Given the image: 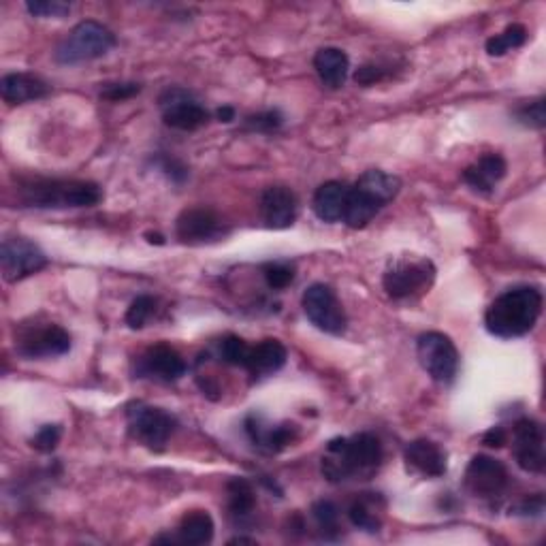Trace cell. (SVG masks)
Returning a JSON list of instances; mask_svg holds the SVG:
<instances>
[{"label": "cell", "mask_w": 546, "mask_h": 546, "mask_svg": "<svg viewBox=\"0 0 546 546\" xmlns=\"http://www.w3.org/2000/svg\"><path fill=\"white\" fill-rule=\"evenodd\" d=\"M382 465V444L374 433H357L352 438H335L327 444L323 474L331 483L372 478Z\"/></svg>", "instance_id": "cell-1"}, {"label": "cell", "mask_w": 546, "mask_h": 546, "mask_svg": "<svg viewBox=\"0 0 546 546\" xmlns=\"http://www.w3.org/2000/svg\"><path fill=\"white\" fill-rule=\"evenodd\" d=\"M542 293L536 286H515L495 297L485 312V327L502 340H515L532 331L542 314Z\"/></svg>", "instance_id": "cell-2"}, {"label": "cell", "mask_w": 546, "mask_h": 546, "mask_svg": "<svg viewBox=\"0 0 546 546\" xmlns=\"http://www.w3.org/2000/svg\"><path fill=\"white\" fill-rule=\"evenodd\" d=\"M18 195L24 207H35V210H77V207L99 205L103 190L94 182L35 178L20 184Z\"/></svg>", "instance_id": "cell-3"}, {"label": "cell", "mask_w": 546, "mask_h": 546, "mask_svg": "<svg viewBox=\"0 0 546 546\" xmlns=\"http://www.w3.org/2000/svg\"><path fill=\"white\" fill-rule=\"evenodd\" d=\"M401 190V180L387 171H365L355 186H350L344 220L350 229H363L372 222L382 207H387Z\"/></svg>", "instance_id": "cell-4"}, {"label": "cell", "mask_w": 546, "mask_h": 546, "mask_svg": "<svg viewBox=\"0 0 546 546\" xmlns=\"http://www.w3.org/2000/svg\"><path fill=\"white\" fill-rule=\"evenodd\" d=\"M116 45V35L111 32L107 26L86 20L79 22L67 37L60 41L56 47L54 58L60 64H67V67H73V64H82L90 62L96 58L107 56Z\"/></svg>", "instance_id": "cell-5"}, {"label": "cell", "mask_w": 546, "mask_h": 546, "mask_svg": "<svg viewBox=\"0 0 546 546\" xmlns=\"http://www.w3.org/2000/svg\"><path fill=\"white\" fill-rule=\"evenodd\" d=\"M126 425L131 438L150 451H165L169 438L175 433L178 421L163 408H156L143 401H133L126 406Z\"/></svg>", "instance_id": "cell-6"}, {"label": "cell", "mask_w": 546, "mask_h": 546, "mask_svg": "<svg viewBox=\"0 0 546 546\" xmlns=\"http://www.w3.org/2000/svg\"><path fill=\"white\" fill-rule=\"evenodd\" d=\"M436 280V267L427 259H397L384 271V291L391 299H414L429 293V288Z\"/></svg>", "instance_id": "cell-7"}, {"label": "cell", "mask_w": 546, "mask_h": 546, "mask_svg": "<svg viewBox=\"0 0 546 546\" xmlns=\"http://www.w3.org/2000/svg\"><path fill=\"white\" fill-rule=\"evenodd\" d=\"M416 357L425 372L440 384H453L459 374V350L451 337L440 331H427L416 340Z\"/></svg>", "instance_id": "cell-8"}, {"label": "cell", "mask_w": 546, "mask_h": 546, "mask_svg": "<svg viewBox=\"0 0 546 546\" xmlns=\"http://www.w3.org/2000/svg\"><path fill=\"white\" fill-rule=\"evenodd\" d=\"M15 350L26 359L62 357L71 350V335L56 323L20 325L15 331Z\"/></svg>", "instance_id": "cell-9"}, {"label": "cell", "mask_w": 546, "mask_h": 546, "mask_svg": "<svg viewBox=\"0 0 546 546\" xmlns=\"http://www.w3.org/2000/svg\"><path fill=\"white\" fill-rule=\"evenodd\" d=\"M303 312L310 323L329 335H342L346 331L348 318L335 291L327 284H312L301 297Z\"/></svg>", "instance_id": "cell-10"}, {"label": "cell", "mask_w": 546, "mask_h": 546, "mask_svg": "<svg viewBox=\"0 0 546 546\" xmlns=\"http://www.w3.org/2000/svg\"><path fill=\"white\" fill-rule=\"evenodd\" d=\"M163 120L175 131H199L201 126L210 122V111H207L195 94L184 88H167L158 99Z\"/></svg>", "instance_id": "cell-11"}, {"label": "cell", "mask_w": 546, "mask_h": 546, "mask_svg": "<svg viewBox=\"0 0 546 546\" xmlns=\"http://www.w3.org/2000/svg\"><path fill=\"white\" fill-rule=\"evenodd\" d=\"M0 263H3V278L9 284L35 276L47 267L50 259L45 252L26 237H7L0 248Z\"/></svg>", "instance_id": "cell-12"}, {"label": "cell", "mask_w": 546, "mask_h": 546, "mask_svg": "<svg viewBox=\"0 0 546 546\" xmlns=\"http://www.w3.org/2000/svg\"><path fill=\"white\" fill-rule=\"evenodd\" d=\"M508 470L502 461L487 455H476L465 468L463 487L480 500H495L508 487Z\"/></svg>", "instance_id": "cell-13"}, {"label": "cell", "mask_w": 546, "mask_h": 546, "mask_svg": "<svg viewBox=\"0 0 546 546\" xmlns=\"http://www.w3.org/2000/svg\"><path fill=\"white\" fill-rule=\"evenodd\" d=\"M188 372V363L178 350L169 344H156L143 350L135 359V378H148L156 382H178Z\"/></svg>", "instance_id": "cell-14"}, {"label": "cell", "mask_w": 546, "mask_h": 546, "mask_svg": "<svg viewBox=\"0 0 546 546\" xmlns=\"http://www.w3.org/2000/svg\"><path fill=\"white\" fill-rule=\"evenodd\" d=\"M512 455L527 474H542L546 468L544 429L534 419H519L512 427Z\"/></svg>", "instance_id": "cell-15"}, {"label": "cell", "mask_w": 546, "mask_h": 546, "mask_svg": "<svg viewBox=\"0 0 546 546\" xmlns=\"http://www.w3.org/2000/svg\"><path fill=\"white\" fill-rule=\"evenodd\" d=\"M227 233L229 229L224 220L214 210H207V207H190L175 222V235H178L180 242L192 246L218 242Z\"/></svg>", "instance_id": "cell-16"}, {"label": "cell", "mask_w": 546, "mask_h": 546, "mask_svg": "<svg viewBox=\"0 0 546 546\" xmlns=\"http://www.w3.org/2000/svg\"><path fill=\"white\" fill-rule=\"evenodd\" d=\"M246 433L250 442L259 448V451L263 453H269V455H276V453H282L284 448L291 446L297 438V427L291 425V423H284V425H267L261 416L256 414H250L246 423Z\"/></svg>", "instance_id": "cell-17"}, {"label": "cell", "mask_w": 546, "mask_h": 546, "mask_svg": "<svg viewBox=\"0 0 546 546\" xmlns=\"http://www.w3.org/2000/svg\"><path fill=\"white\" fill-rule=\"evenodd\" d=\"M261 216L269 229H288L297 218V197L286 186H269L261 195Z\"/></svg>", "instance_id": "cell-18"}, {"label": "cell", "mask_w": 546, "mask_h": 546, "mask_svg": "<svg viewBox=\"0 0 546 546\" xmlns=\"http://www.w3.org/2000/svg\"><path fill=\"white\" fill-rule=\"evenodd\" d=\"M404 459L412 472L427 478H442L448 472L446 451L440 444L431 440L410 442L404 453Z\"/></svg>", "instance_id": "cell-19"}, {"label": "cell", "mask_w": 546, "mask_h": 546, "mask_svg": "<svg viewBox=\"0 0 546 546\" xmlns=\"http://www.w3.org/2000/svg\"><path fill=\"white\" fill-rule=\"evenodd\" d=\"M508 165L500 154H485L474 165L463 171L461 180L468 184L478 195H491L495 186L506 178Z\"/></svg>", "instance_id": "cell-20"}, {"label": "cell", "mask_w": 546, "mask_h": 546, "mask_svg": "<svg viewBox=\"0 0 546 546\" xmlns=\"http://www.w3.org/2000/svg\"><path fill=\"white\" fill-rule=\"evenodd\" d=\"M50 86H47L41 77L30 73H9L0 82V94H3L5 103L9 105H24L32 101H41L50 94Z\"/></svg>", "instance_id": "cell-21"}, {"label": "cell", "mask_w": 546, "mask_h": 546, "mask_svg": "<svg viewBox=\"0 0 546 546\" xmlns=\"http://www.w3.org/2000/svg\"><path fill=\"white\" fill-rule=\"evenodd\" d=\"M350 186L344 182H325L318 186L312 199V210L318 220L335 224L344 220Z\"/></svg>", "instance_id": "cell-22"}, {"label": "cell", "mask_w": 546, "mask_h": 546, "mask_svg": "<svg viewBox=\"0 0 546 546\" xmlns=\"http://www.w3.org/2000/svg\"><path fill=\"white\" fill-rule=\"evenodd\" d=\"M314 69L327 88L340 90L350 71V58L340 47H323L314 56Z\"/></svg>", "instance_id": "cell-23"}, {"label": "cell", "mask_w": 546, "mask_h": 546, "mask_svg": "<svg viewBox=\"0 0 546 546\" xmlns=\"http://www.w3.org/2000/svg\"><path fill=\"white\" fill-rule=\"evenodd\" d=\"M288 352L280 340H263L256 346H250V357L246 369L252 376H267L280 372L286 365Z\"/></svg>", "instance_id": "cell-24"}, {"label": "cell", "mask_w": 546, "mask_h": 546, "mask_svg": "<svg viewBox=\"0 0 546 546\" xmlns=\"http://www.w3.org/2000/svg\"><path fill=\"white\" fill-rule=\"evenodd\" d=\"M214 519L210 512L205 510H192L184 515L180 527H178V540L184 544H210L214 540Z\"/></svg>", "instance_id": "cell-25"}, {"label": "cell", "mask_w": 546, "mask_h": 546, "mask_svg": "<svg viewBox=\"0 0 546 546\" xmlns=\"http://www.w3.org/2000/svg\"><path fill=\"white\" fill-rule=\"evenodd\" d=\"M229 493V512L235 519H248L256 508V495L252 483L246 478H233L227 483Z\"/></svg>", "instance_id": "cell-26"}, {"label": "cell", "mask_w": 546, "mask_h": 546, "mask_svg": "<svg viewBox=\"0 0 546 546\" xmlns=\"http://www.w3.org/2000/svg\"><path fill=\"white\" fill-rule=\"evenodd\" d=\"M348 519L352 525L363 529V532L378 534L382 527V519L378 515L376 497H357L348 508Z\"/></svg>", "instance_id": "cell-27"}, {"label": "cell", "mask_w": 546, "mask_h": 546, "mask_svg": "<svg viewBox=\"0 0 546 546\" xmlns=\"http://www.w3.org/2000/svg\"><path fill=\"white\" fill-rule=\"evenodd\" d=\"M527 41V28L523 24H510L500 35H493L487 41V54L489 56H504L510 50H519Z\"/></svg>", "instance_id": "cell-28"}, {"label": "cell", "mask_w": 546, "mask_h": 546, "mask_svg": "<svg viewBox=\"0 0 546 546\" xmlns=\"http://www.w3.org/2000/svg\"><path fill=\"white\" fill-rule=\"evenodd\" d=\"M220 357L227 365L246 369V363L250 357V344L239 335H227L220 342Z\"/></svg>", "instance_id": "cell-29"}, {"label": "cell", "mask_w": 546, "mask_h": 546, "mask_svg": "<svg viewBox=\"0 0 546 546\" xmlns=\"http://www.w3.org/2000/svg\"><path fill=\"white\" fill-rule=\"evenodd\" d=\"M154 314H156V299L150 295H139L131 305H128L124 320L131 329H143L150 323V318Z\"/></svg>", "instance_id": "cell-30"}, {"label": "cell", "mask_w": 546, "mask_h": 546, "mask_svg": "<svg viewBox=\"0 0 546 546\" xmlns=\"http://www.w3.org/2000/svg\"><path fill=\"white\" fill-rule=\"evenodd\" d=\"M312 517L325 538L337 534L340 529V510L329 500H320L312 506Z\"/></svg>", "instance_id": "cell-31"}, {"label": "cell", "mask_w": 546, "mask_h": 546, "mask_svg": "<svg viewBox=\"0 0 546 546\" xmlns=\"http://www.w3.org/2000/svg\"><path fill=\"white\" fill-rule=\"evenodd\" d=\"M284 124V116L280 114L278 109H267V111H261V114H252L244 120V131L248 133H265V135H271L280 131Z\"/></svg>", "instance_id": "cell-32"}, {"label": "cell", "mask_w": 546, "mask_h": 546, "mask_svg": "<svg viewBox=\"0 0 546 546\" xmlns=\"http://www.w3.org/2000/svg\"><path fill=\"white\" fill-rule=\"evenodd\" d=\"M263 276L269 288L273 291H282L288 284H293L295 280V267L286 261H276V263H267L263 267Z\"/></svg>", "instance_id": "cell-33"}, {"label": "cell", "mask_w": 546, "mask_h": 546, "mask_svg": "<svg viewBox=\"0 0 546 546\" xmlns=\"http://www.w3.org/2000/svg\"><path fill=\"white\" fill-rule=\"evenodd\" d=\"M515 118L519 124L527 126V128H544L546 124V114H544V99H536V101H529V103H523L521 107H517L515 111Z\"/></svg>", "instance_id": "cell-34"}, {"label": "cell", "mask_w": 546, "mask_h": 546, "mask_svg": "<svg viewBox=\"0 0 546 546\" xmlns=\"http://www.w3.org/2000/svg\"><path fill=\"white\" fill-rule=\"evenodd\" d=\"M26 9L35 18H67L71 13V5L60 3V0H30Z\"/></svg>", "instance_id": "cell-35"}, {"label": "cell", "mask_w": 546, "mask_h": 546, "mask_svg": "<svg viewBox=\"0 0 546 546\" xmlns=\"http://www.w3.org/2000/svg\"><path fill=\"white\" fill-rule=\"evenodd\" d=\"M62 438V427L60 425H43L35 436L30 440V446L39 453H52L56 451V446L60 444Z\"/></svg>", "instance_id": "cell-36"}, {"label": "cell", "mask_w": 546, "mask_h": 546, "mask_svg": "<svg viewBox=\"0 0 546 546\" xmlns=\"http://www.w3.org/2000/svg\"><path fill=\"white\" fill-rule=\"evenodd\" d=\"M152 165L158 169V171H163L167 178L175 184H182L186 178H188V167L184 163H180L178 158H171L167 154H158L152 158Z\"/></svg>", "instance_id": "cell-37"}, {"label": "cell", "mask_w": 546, "mask_h": 546, "mask_svg": "<svg viewBox=\"0 0 546 546\" xmlns=\"http://www.w3.org/2000/svg\"><path fill=\"white\" fill-rule=\"evenodd\" d=\"M141 92V86L135 82H122V84H105L101 90V96L107 101H128Z\"/></svg>", "instance_id": "cell-38"}, {"label": "cell", "mask_w": 546, "mask_h": 546, "mask_svg": "<svg viewBox=\"0 0 546 546\" xmlns=\"http://www.w3.org/2000/svg\"><path fill=\"white\" fill-rule=\"evenodd\" d=\"M380 79H384V69L378 67V64H363L355 73V82L359 86H374Z\"/></svg>", "instance_id": "cell-39"}, {"label": "cell", "mask_w": 546, "mask_h": 546, "mask_svg": "<svg viewBox=\"0 0 546 546\" xmlns=\"http://www.w3.org/2000/svg\"><path fill=\"white\" fill-rule=\"evenodd\" d=\"M542 512H544V497H542V493L525 497V500L517 506V515H523V517H540Z\"/></svg>", "instance_id": "cell-40"}, {"label": "cell", "mask_w": 546, "mask_h": 546, "mask_svg": "<svg viewBox=\"0 0 546 546\" xmlns=\"http://www.w3.org/2000/svg\"><path fill=\"white\" fill-rule=\"evenodd\" d=\"M506 442H508V431L504 427H491L483 436V444L489 448H502Z\"/></svg>", "instance_id": "cell-41"}, {"label": "cell", "mask_w": 546, "mask_h": 546, "mask_svg": "<svg viewBox=\"0 0 546 546\" xmlns=\"http://www.w3.org/2000/svg\"><path fill=\"white\" fill-rule=\"evenodd\" d=\"M216 118H218L220 122H224V124H229V122L235 120V109H233V107H220V109L216 111Z\"/></svg>", "instance_id": "cell-42"}, {"label": "cell", "mask_w": 546, "mask_h": 546, "mask_svg": "<svg viewBox=\"0 0 546 546\" xmlns=\"http://www.w3.org/2000/svg\"><path fill=\"white\" fill-rule=\"evenodd\" d=\"M146 239L150 244H156V246H163L165 244V237L160 233H146Z\"/></svg>", "instance_id": "cell-43"}]
</instances>
